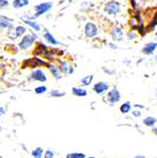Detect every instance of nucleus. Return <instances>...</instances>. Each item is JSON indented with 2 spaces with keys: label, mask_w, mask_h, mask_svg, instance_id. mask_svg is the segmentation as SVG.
I'll return each instance as SVG.
<instances>
[{
  "label": "nucleus",
  "mask_w": 157,
  "mask_h": 158,
  "mask_svg": "<svg viewBox=\"0 0 157 158\" xmlns=\"http://www.w3.org/2000/svg\"><path fill=\"white\" fill-rule=\"evenodd\" d=\"M48 50V47L43 43H38L36 45V47L34 49V54L35 55H44L46 52Z\"/></svg>",
  "instance_id": "nucleus-14"
},
{
  "label": "nucleus",
  "mask_w": 157,
  "mask_h": 158,
  "mask_svg": "<svg viewBox=\"0 0 157 158\" xmlns=\"http://www.w3.org/2000/svg\"><path fill=\"white\" fill-rule=\"evenodd\" d=\"M84 35L87 38H96L98 35L99 28L98 24H96L93 21H88L84 25V29H83Z\"/></svg>",
  "instance_id": "nucleus-2"
},
{
  "label": "nucleus",
  "mask_w": 157,
  "mask_h": 158,
  "mask_svg": "<svg viewBox=\"0 0 157 158\" xmlns=\"http://www.w3.org/2000/svg\"><path fill=\"white\" fill-rule=\"evenodd\" d=\"M47 90V88L46 86H38V87H36L35 88V93L36 94H43V93H44V92H46Z\"/></svg>",
  "instance_id": "nucleus-27"
},
{
  "label": "nucleus",
  "mask_w": 157,
  "mask_h": 158,
  "mask_svg": "<svg viewBox=\"0 0 157 158\" xmlns=\"http://www.w3.org/2000/svg\"><path fill=\"white\" fill-rule=\"evenodd\" d=\"M93 79H94L93 75H87L81 80V84L83 86H87L89 84H91V83L93 81Z\"/></svg>",
  "instance_id": "nucleus-22"
},
{
  "label": "nucleus",
  "mask_w": 157,
  "mask_h": 158,
  "mask_svg": "<svg viewBox=\"0 0 157 158\" xmlns=\"http://www.w3.org/2000/svg\"><path fill=\"white\" fill-rule=\"evenodd\" d=\"M121 99V95H120V92L119 90L116 88V87H114L113 89L110 90L108 92V95H107V100L110 103L112 104H115V103H117Z\"/></svg>",
  "instance_id": "nucleus-7"
},
{
  "label": "nucleus",
  "mask_w": 157,
  "mask_h": 158,
  "mask_svg": "<svg viewBox=\"0 0 157 158\" xmlns=\"http://www.w3.org/2000/svg\"><path fill=\"white\" fill-rule=\"evenodd\" d=\"M8 6H9L8 0H0V7L4 8V7H8Z\"/></svg>",
  "instance_id": "nucleus-30"
},
{
  "label": "nucleus",
  "mask_w": 157,
  "mask_h": 158,
  "mask_svg": "<svg viewBox=\"0 0 157 158\" xmlns=\"http://www.w3.org/2000/svg\"><path fill=\"white\" fill-rule=\"evenodd\" d=\"M134 106H136V107H141V108H144V106H143V105H140V104H136Z\"/></svg>",
  "instance_id": "nucleus-36"
},
{
  "label": "nucleus",
  "mask_w": 157,
  "mask_h": 158,
  "mask_svg": "<svg viewBox=\"0 0 157 158\" xmlns=\"http://www.w3.org/2000/svg\"><path fill=\"white\" fill-rule=\"evenodd\" d=\"M3 113H4V109L3 108H0V116H1Z\"/></svg>",
  "instance_id": "nucleus-35"
},
{
  "label": "nucleus",
  "mask_w": 157,
  "mask_h": 158,
  "mask_svg": "<svg viewBox=\"0 0 157 158\" xmlns=\"http://www.w3.org/2000/svg\"><path fill=\"white\" fill-rule=\"evenodd\" d=\"M157 119L155 117H147L146 118H144L143 120V123L146 125L147 127H153L154 124L156 123Z\"/></svg>",
  "instance_id": "nucleus-20"
},
{
  "label": "nucleus",
  "mask_w": 157,
  "mask_h": 158,
  "mask_svg": "<svg viewBox=\"0 0 157 158\" xmlns=\"http://www.w3.org/2000/svg\"><path fill=\"white\" fill-rule=\"evenodd\" d=\"M133 115L134 117H138L141 116V113H140L139 111H133Z\"/></svg>",
  "instance_id": "nucleus-32"
},
{
  "label": "nucleus",
  "mask_w": 157,
  "mask_h": 158,
  "mask_svg": "<svg viewBox=\"0 0 157 158\" xmlns=\"http://www.w3.org/2000/svg\"><path fill=\"white\" fill-rule=\"evenodd\" d=\"M109 84L106 81H98L93 86V90L96 92L98 95H102L109 89Z\"/></svg>",
  "instance_id": "nucleus-9"
},
{
  "label": "nucleus",
  "mask_w": 157,
  "mask_h": 158,
  "mask_svg": "<svg viewBox=\"0 0 157 158\" xmlns=\"http://www.w3.org/2000/svg\"><path fill=\"white\" fill-rule=\"evenodd\" d=\"M103 10L109 16H116L121 12V4L116 0H109L105 3Z\"/></svg>",
  "instance_id": "nucleus-1"
},
{
  "label": "nucleus",
  "mask_w": 157,
  "mask_h": 158,
  "mask_svg": "<svg viewBox=\"0 0 157 158\" xmlns=\"http://www.w3.org/2000/svg\"><path fill=\"white\" fill-rule=\"evenodd\" d=\"M53 7V3L52 2H43L36 5L34 7V10H35V13L34 16L32 17V19L37 18V17H40L42 14H44L48 13L50 10L52 9Z\"/></svg>",
  "instance_id": "nucleus-4"
},
{
  "label": "nucleus",
  "mask_w": 157,
  "mask_h": 158,
  "mask_svg": "<svg viewBox=\"0 0 157 158\" xmlns=\"http://www.w3.org/2000/svg\"><path fill=\"white\" fill-rule=\"evenodd\" d=\"M47 63L44 62V60L38 58V57H34V58H31L27 60V61L24 62L23 63V67L27 66V67H30V68H35V67H39V66H43V65H46L47 66Z\"/></svg>",
  "instance_id": "nucleus-6"
},
{
  "label": "nucleus",
  "mask_w": 157,
  "mask_h": 158,
  "mask_svg": "<svg viewBox=\"0 0 157 158\" xmlns=\"http://www.w3.org/2000/svg\"><path fill=\"white\" fill-rule=\"evenodd\" d=\"M153 134H154L155 135H157V128H156V127L153 128Z\"/></svg>",
  "instance_id": "nucleus-33"
},
{
  "label": "nucleus",
  "mask_w": 157,
  "mask_h": 158,
  "mask_svg": "<svg viewBox=\"0 0 157 158\" xmlns=\"http://www.w3.org/2000/svg\"><path fill=\"white\" fill-rule=\"evenodd\" d=\"M154 36H155V39L157 40V31L155 32V34H154Z\"/></svg>",
  "instance_id": "nucleus-37"
},
{
  "label": "nucleus",
  "mask_w": 157,
  "mask_h": 158,
  "mask_svg": "<svg viewBox=\"0 0 157 158\" xmlns=\"http://www.w3.org/2000/svg\"><path fill=\"white\" fill-rule=\"evenodd\" d=\"M153 158H157V157H153Z\"/></svg>",
  "instance_id": "nucleus-41"
},
{
  "label": "nucleus",
  "mask_w": 157,
  "mask_h": 158,
  "mask_svg": "<svg viewBox=\"0 0 157 158\" xmlns=\"http://www.w3.org/2000/svg\"><path fill=\"white\" fill-rule=\"evenodd\" d=\"M47 68L49 69L50 73L52 74V76L57 80H60L63 77V72H61V70L60 69L59 65H56L53 63H48L47 64Z\"/></svg>",
  "instance_id": "nucleus-12"
},
{
  "label": "nucleus",
  "mask_w": 157,
  "mask_h": 158,
  "mask_svg": "<svg viewBox=\"0 0 157 158\" xmlns=\"http://www.w3.org/2000/svg\"><path fill=\"white\" fill-rule=\"evenodd\" d=\"M30 4V0H13V6L14 9H20L26 7Z\"/></svg>",
  "instance_id": "nucleus-18"
},
{
  "label": "nucleus",
  "mask_w": 157,
  "mask_h": 158,
  "mask_svg": "<svg viewBox=\"0 0 157 158\" xmlns=\"http://www.w3.org/2000/svg\"><path fill=\"white\" fill-rule=\"evenodd\" d=\"M110 36L115 42H121L124 39V30L119 26H114L110 29Z\"/></svg>",
  "instance_id": "nucleus-5"
},
{
  "label": "nucleus",
  "mask_w": 157,
  "mask_h": 158,
  "mask_svg": "<svg viewBox=\"0 0 157 158\" xmlns=\"http://www.w3.org/2000/svg\"><path fill=\"white\" fill-rule=\"evenodd\" d=\"M43 152H44V150L42 148H37L35 149L34 151H32V155L34 156L35 158H42V155H43Z\"/></svg>",
  "instance_id": "nucleus-25"
},
{
  "label": "nucleus",
  "mask_w": 157,
  "mask_h": 158,
  "mask_svg": "<svg viewBox=\"0 0 157 158\" xmlns=\"http://www.w3.org/2000/svg\"><path fill=\"white\" fill-rule=\"evenodd\" d=\"M66 158H86V156L81 152H71L66 155Z\"/></svg>",
  "instance_id": "nucleus-24"
},
{
  "label": "nucleus",
  "mask_w": 157,
  "mask_h": 158,
  "mask_svg": "<svg viewBox=\"0 0 157 158\" xmlns=\"http://www.w3.org/2000/svg\"><path fill=\"white\" fill-rule=\"evenodd\" d=\"M89 158H95V157H93V156H91V157H89Z\"/></svg>",
  "instance_id": "nucleus-39"
},
{
  "label": "nucleus",
  "mask_w": 157,
  "mask_h": 158,
  "mask_svg": "<svg viewBox=\"0 0 157 158\" xmlns=\"http://www.w3.org/2000/svg\"><path fill=\"white\" fill-rule=\"evenodd\" d=\"M30 77L32 80L42 81V83H44V81L47 80V76L42 69H36L35 71H33L31 73Z\"/></svg>",
  "instance_id": "nucleus-13"
},
{
  "label": "nucleus",
  "mask_w": 157,
  "mask_h": 158,
  "mask_svg": "<svg viewBox=\"0 0 157 158\" xmlns=\"http://www.w3.org/2000/svg\"><path fill=\"white\" fill-rule=\"evenodd\" d=\"M44 158H54V154H53V152L48 150L46 151V154H44Z\"/></svg>",
  "instance_id": "nucleus-29"
},
{
  "label": "nucleus",
  "mask_w": 157,
  "mask_h": 158,
  "mask_svg": "<svg viewBox=\"0 0 157 158\" xmlns=\"http://www.w3.org/2000/svg\"><path fill=\"white\" fill-rule=\"evenodd\" d=\"M133 158H146V156H144V155H136Z\"/></svg>",
  "instance_id": "nucleus-34"
},
{
  "label": "nucleus",
  "mask_w": 157,
  "mask_h": 158,
  "mask_svg": "<svg viewBox=\"0 0 157 158\" xmlns=\"http://www.w3.org/2000/svg\"><path fill=\"white\" fill-rule=\"evenodd\" d=\"M59 67L64 74L70 75L74 73V67L71 64H69V63L65 61V60H61V61H59Z\"/></svg>",
  "instance_id": "nucleus-8"
},
{
  "label": "nucleus",
  "mask_w": 157,
  "mask_h": 158,
  "mask_svg": "<svg viewBox=\"0 0 157 158\" xmlns=\"http://www.w3.org/2000/svg\"><path fill=\"white\" fill-rule=\"evenodd\" d=\"M155 93H156V95H157V89H156V92H155Z\"/></svg>",
  "instance_id": "nucleus-40"
},
{
  "label": "nucleus",
  "mask_w": 157,
  "mask_h": 158,
  "mask_svg": "<svg viewBox=\"0 0 157 158\" xmlns=\"http://www.w3.org/2000/svg\"><path fill=\"white\" fill-rule=\"evenodd\" d=\"M156 49H157V42H150L145 44V46L141 49V52L145 54V55H153Z\"/></svg>",
  "instance_id": "nucleus-11"
},
{
  "label": "nucleus",
  "mask_w": 157,
  "mask_h": 158,
  "mask_svg": "<svg viewBox=\"0 0 157 158\" xmlns=\"http://www.w3.org/2000/svg\"><path fill=\"white\" fill-rule=\"evenodd\" d=\"M27 32V28L24 26H18L15 28V38L17 37H22Z\"/></svg>",
  "instance_id": "nucleus-21"
},
{
  "label": "nucleus",
  "mask_w": 157,
  "mask_h": 158,
  "mask_svg": "<svg viewBox=\"0 0 157 158\" xmlns=\"http://www.w3.org/2000/svg\"><path fill=\"white\" fill-rule=\"evenodd\" d=\"M37 39V35L35 33H31V34H26L22 37L21 41L18 44V47L20 49L22 50H26L27 48H30L33 44L35 43Z\"/></svg>",
  "instance_id": "nucleus-3"
},
{
  "label": "nucleus",
  "mask_w": 157,
  "mask_h": 158,
  "mask_svg": "<svg viewBox=\"0 0 157 158\" xmlns=\"http://www.w3.org/2000/svg\"><path fill=\"white\" fill-rule=\"evenodd\" d=\"M131 109H132V105H131V103L130 102H124L123 104L120 106L119 108V110L122 114H128L129 112L131 111Z\"/></svg>",
  "instance_id": "nucleus-23"
},
{
  "label": "nucleus",
  "mask_w": 157,
  "mask_h": 158,
  "mask_svg": "<svg viewBox=\"0 0 157 158\" xmlns=\"http://www.w3.org/2000/svg\"><path fill=\"white\" fill-rule=\"evenodd\" d=\"M155 60H156V61H157V56H156V57H155Z\"/></svg>",
  "instance_id": "nucleus-38"
},
{
  "label": "nucleus",
  "mask_w": 157,
  "mask_h": 158,
  "mask_svg": "<svg viewBox=\"0 0 157 158\" xmlns=\"http://www.w3.org/2000/svg\"><path fill=\"white\" fill-rule=\"evenodd\" d=\"M138 36H139V33L137 32V30H133V29H131L130 30H128V31H127V33H126L127 40H129V41H133V40H136Z\"/></svg>",
  "instance_id": "nucleus-19"
},
{
  "label": "nucleus",
  "mask_w": 157,
  "mask_h": 158,
  "mask_svg": "<svg viewBox=\"0 0 157 158\" xmlns=\"http://www.w3.org/2000/svg\"><path fill=\"white\" fill-rule=\"evenodd\" d=\"M130 1V4H131V7L133 9L136 10L138 6V2H137V0H129Z\"/></svg>",
  "instance_id": "nucleus-28"
},
{
  "label": "nucleus",
  "mask_w": 157,
  "mask_h": 158,
  "mask_svg": "<svg viewBox=\"0 0 157 158\" xmlns=\"http://www.w3.org/2000/svg\"><path fill=\"white\" fill-rule=\"evenodd\" d=\"M43 37L44 39L47 41V43L50 46H59V45H61V42H59L56 38L54 37V35L51 33L50 31H48L47 30H44V32L43 34Z\"/></svg>",
  "instance_id": "nucleus-10"
},
{
  "label": "nucleus",
  "mask_w": 157,
  "mask_h": 158,
  "mask_svg": "<svg viewBox=\"0 0 157 158\" xmlns=\"http://www.w3.org/2000/svg\"><path fill=\"white\" fill-rule=\"evenodd\" d=\"M12 26V20L5 16H0V29H7Z\"/></svg>",
  "instance_id": "nucleus-16"
},
{
  "label": "nucleus",
  "mask_w": 157,
  "mask_h": 158,
  "mask_svg": "<svg viewBox=\"0 0 157 158\" xmlns=\"http://www.w3.org/2000/svg\"><path fill=\"white\" fill-rule=\"evenodd\" d=\"M109 47L111 48V49H117V48H118V47H117L116 44H114V43H110L109 44Z\"/></svg>",
  "instance_id": "nucleus-31"
},
{
  "label": "nucleus",
  "mask_w": 157,
  "mask_h": 158,
  "mask_svg": "<svg viewBox=\"0 0 157 158\" xmlns=\"http://www.w3.org/2000/svg\"><path fill=\"white\" fill-rule=\"evenodd\" d=\"M72 93L77 97H85L87 96V91L84 88L81 87H73L72 88Z\"/></svg>",
  "instance_id": "nucleus-17"
},
{
  "label": "nucleus",
  "mask_w": 157,
  "mask_h": 158,
  "mask_svg": "<svg viewBox=\"0 0 157 158\" xmlns=\"http://www.w3.org/2000/svg\"><path fill=\"white\" fill-rule=\"evenodd\" d=\"M24 23L26 25H27L29 27H30V28L33 30H35L37 32H39L41 30V27L40 25H39L37 22H35L34 20H32V19H30V18H27V19H24Z\"/></svg>",
  "instance_id": "nucleus-15"
},
{
  "label": "nucleus",
  "mask_w": 157,
  "mask_h": 158,
  "mask_svg": "<svg viewBox=\"0 0 157 158\" xmlns=\"http://www.w3.org/2000/svg\"><path fill=\"white\" fill-rule=\"evenodd\" d=\"M50 95H51L52 97H64L65 95V92H61L59 90H52Z\"/></svg>",
  "instance_id": "nucleus-26"
}]
</instances>
